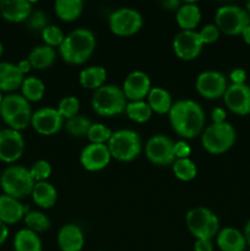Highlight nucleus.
<instances>
[{
    "instance_id": "nucleus-1",
    "label": "nucleus",
    "mask_w": 250,
    "mask_h": 251,
    "mask_svg": "<svg viewBox=\"0 0 250 251\" xmlns=\"http://www.w3.org/2000/svg\"><path fill=\"white\" fill-rule=\"evenodd\" d=\"M168 114L172 129L178 136L190 140L202 134L205 112L195 100H181L173 103Z\"/></svg>"
},
{
    "instance_id": "nucleus-2",
    "label": "nucleus",
    "mask_w": 250,
    "mask_h": 251,
    "mask_svg": "<svg viewBox=\"0 0 250 251\" xmlns=\"http://www.w3.org/2000/svg\"><path fill=\"white\" fill-rule=\"evenodd\" d=\"M96 49V37L91 29L77 28L70 32L59 47V54L70 65H82Z\"/></svg>"
},
{
    "instance_id": "nucleus-3",
    "label": "nucleus",
    "mask_w": 250,
    "mask_h": 251,
    "mask_svg": "<svg viewBox=\"0 0 250 251\" xmlns=\"http://www.w3.org/2000/svg\"><path fill=\"white\" fill-rule=\"evenodd\" d=\"M36 181L32 178L29 169L22 166L7 167L0 176V188L2 194L22 200L31 195Z\"/></svg>"
},
{
    "instance_id": "nucleus-4",
    "label": "nucleus",
    "mask_w": 250,
    "mask_h": 251,
    "mask_svg": "<svg viewBox=\"0 0 250 251\" xmlns=\"http://www.w3.org/2000/svg\"><path fill=\"white\" fill-rule=\"evenodd\" d=\"M126 97L122 87L114 85H104L95 91L91 100L93 110L100 117H114L125 112Z\"/></svg>"
},
{
    "instance_id": "nucleus-5",
    "label": "nucleus",
    "mask_w": 250,
    "mask_h": 251,
    "mask_svg": "<svg viewBox=\"0 0 250 251\" xmlns=\"http://www.w3.org/2000/svg\"><path fill=\"white\" fill-rule=\"evenodd\" d=\"M107 146L112 158L119 162L134 161L142 151V142L139 134L129 129L117 130L113 132Z\"/></svg>"
},
{
    "instance_id": "nucleus-6",
    "label": "nucleus",
    "mask_w": 250,
    "mask_h": 251,
    "mask_svg": "<svg viewBox=\"0 0 250 251\" xmlns=\"http://www.w3.org/2000/svg\"><path fill=\"white\" fill-rule=\"evenodd\" d=\"M237 132L229 123L211 124L201 134L202 147L211 154H222L229 151L235 144Z\"/></svg>"
},
{
    "instance_id": "nucleus-7",
    "label": "nucleus",
    "mask_w": 250,
    "mask_h": 251,
    "mask_svg": "<svg viewBox=\"0 0 250 251\" xmlns=\"http://www.w3.org/2000/svg\"><path fill=\"white\" fill-rule=\"evenodd\" d=\"M186 227L196 239H213L220 232V220L206 207H194L186 213Z\"/></svg>"
},
{
    "instance_id": "nucleus-8",
    "label": "nucleus",
    "mask_w": 250,
    "mask_h": 251,
    "mask_svg": "<svg viewBox=\"0 0 250 251\" xmlns=\"http://www.w3.org/2000/svg\"><path fill=\"white\" fill-rule=\"evenodd\" d=\"M215 25L225 34L238 36L250 25V17L244 7L238 5H223L216 11Z\"/></svg>"
},
{
    "instance_id": "nucleus-9",
    "label": "nucleus",
    "mask_w": 250,
    "mask_h": 251,
    "mask_svg": "<svg viewBox=\"0 0 250 251\" xmlns=\"http://www.w3.org/2000/svg\"><path fill=\"white\" fill-rule=\"evenodd\" d=\"M109 29L119 37H130L136 34L144 25L142 15L131 7H120L110 14Z\"/></svg>"
},
{
    "instance_id": "nucleus-10",
    "label": "nucleus",
    "mask_w": 250,
    "mask_h": 251,
    "mask_svg": "<svg viewBox=\"0 0 250 251\" xmlns=\"http://www.w3.org/2000/svg\"><path fill=\"white\" fill-rule=\"evenodd\" d=\"M174 141L166 135H153L145 146L147 159L156 166H169L175 161Z\"/></svg>"
},
{
    "instance_id": "nucleus-11",
    "label": "nucleus",
    "mask_w": 250,
    "mask_h": 251,
    "mask_svg": "<svg viewBox=\"0 0 250 251\" xmlns=\"http://www.w3.org/2000/svg\"><path fill=\"white\" fill-rule=\"evenodd\" d=\"M195 87L201 97L206 100H218L225 96L228 85L222 74L218 71L207 70L198 76Z\"/></svg>"
},
{
    "instance_id": "nucleus-12",
    "label": "nucleus",
    "mask_w": 250,
    "mask_h": 251,
    "mask_svg": "<svg viewBox=\"0 0 250 251\" xmlns=\"http://www.w3.org/2000/svg\"><path fill=\"white\" fill-rule=\"evenodd\" d=\"M203 48L199 32L180 31L173 39V50L179 59L191 61L198 58Z\"/></svg>"
},
{
    "instance_id": "nucleus-13",
    "label": "nucleus",
    "mask_w": 250,
    "mask_h": 251,
    "mask_svg": "<svg viewBox=\"0 0 250 251\" xmlns=\"http://www.w3.org/2000/svg\"><path fill=\"white\" fill-rule=\"evenodd\" d=\"M25 151V140L20 131L12 129L0 130V161L15 163L22 157Z\"/></svg>"
},
{
    "instance_id": "nucleus-14",
    "label": "nucleus",
    "mask_w": 250,
    "mask_h": 251,
    "mask_svg": "<svg viewBox=\"0 0 250 251\" xmlns=\"http://www.w3.org/2000/svg\"><path fill=\"white\" fill-rule=\"evenodd\" d=\"M31 125L38 134L51 136L64 126V118L59 114L56 108L44 107L32 114Z\"/></svg>"
},
{
    "instance_id": "nucleus-15",
    "label": "nucleus",
    "mask_w": 250,
    "mask_h": 251,
    "mask_svg": "<svg viewBox=\"0 0 250 251\" xmlns=\"http://www.w3.org/2000/svg\"><path fill=\"white\" fill-rule=\"evenodd\" d=\"M112 154L107 145L90 144L81 151L80 163L86 171L100 172L107 168L110 163Z\"/></svg>"
},
{
    "instance_id": "nucleus-16",
    "label": "nucleus",
    "mask_w": 250,
    "mask_h": 251,
    "mask_svg": "<svg viewBox=\"0 0 250 251\" xmlns=\"http://www.w3.org/2000/svg\"><path fill=\"white\" fill-rule=\"evenodd\" d=\"M151 80L144 71L135 70L126 76L123 83V92L129 102L145 100L151 91Z\"/></svg>"
},
{
    "instance_id": "nucleus-17",
    "label": "nucleus",
    "mask_w": 250,
    "mask_h": 251,
    "mask_svg": "<svg viewBox=\"0 0 250 251\" xmlns=\"http://www.w3.org/2000/svg\"><path fill=\"white\" fill-rule=\"evenodd\" d=\"M223 100L225 107L234 114H250V86L247 83L228 86Z\"/></svg>"
},
{
    "instance_id": "nucleus-18",
    "label": "nucleus",
    "mask_w": 250,
    "mask_h": 251,
    "mask_svg": "<svg viewBox=\"0 0 250 251\" xmlns=\"http://www.w3.org/2000/svg\"><path fill=\"white\" fill-rule=\"evenodd\" d=\"M32 2L28 0H1L0 15L2 19L12 24L26 22L32 14Z\"/></svg>"
},
{
    "instance_id": "nucleus-19",
    "label": "nucleus",
    "mask_w": 250,
    "mask_h": 251,
    "mask_svg": "<svg viewBox=\"0 0 250 251\" xmlns=\"http://www.w3.org/2000/svg\"><path fill=\"white\" fill-rule=\"evenodd\" d=\"M29 211L31 210L22 205L21 201L17 199L0 194V222L4 225L10 226L20 222Z\"/></svg>"
},
{
    "instance_id": "nucleus-20",
    "label": "nucleus",
    "mask_w": 250,
    "mask_h": 251,
    "mask_svg": "<svg viewBox=\"0 0 250 251\" xmlns=\"http://www.w3.org/2000/svg\"><path fill=\"white\" fill-rule=\"evenodd\" d=\"M56 242L61 251H81L85 245V235L78 226L68 223L59 229Z\"/></svg>"
},
{
    "instance_id": "nucleus-21",
    "label": "nucleus",
    "mask_w": 250,
    "mask_h": 251,
    "mask_svg": "<svg viewBox=\"0 0 250 251\" xmlns=\"http://www.w3.org/2000/svg\"><path fill=\"white\" fill-rule=\"evenodd\" d=\"M216 244L221 251H244L247 248L244 234L233 227L221 229L216 235Z\"/></svg>"
},
{
    "instance_id": "nucleus-22",
    "label": "nucleus",
    "mask_w": 250,
    "mask_h": 251,
    "mask_svg": "<svg viewBox=\"0 0 250 251\" xmlns=\"http://www.w3.org/2000/svg\"><path fill=\"white\" fill-rule=\"evenodd\" d=\"M25 76L19 70L16 64L0 63V91L1 92H14L21 88Z\"/></svg>"
},
{
    "instance_id": "nucleus-23",
    "label": "nucleus",
    "mask_w": 250,
    "mask_h": 251,
    "mask_svg": "<svg viewBox=\"0 0 250 251\" xmlns=\"http://www.w3.org/2000/svg\"><path fill=\"white\" fill-rule=\"evenodd\" d=\"M175 20L181 31H194L201 21V10L195 2H184L175 12Z\"/></svg>"
},
{
    "instance_id": "nucleus-24",
    "label": "nucleus",
    "mask_w": 250,
    "mask_h": 251,
    "mask_svg": "<svg viewBox=\"0 0 250 251\" xmlns=\"http://www.w3.org/2000/svg\"><path fill=\"white\" fill-rule=\"evenodd\" d=\"M31 195L34 203L46 210L53 207L58 200V191L54 188L53 184L48 181H39L34 184Z\"/></svg>"
},
{
    "instance_id": "nucleus-25",
    "label": "nucleus",
    "mask_w": 250,
    "mask_h": 251,
    "mask_svg": "<svg viewBox=\"0 0 250 251\" xmlns=\"http://www.w3.org/2000/svg\"><path fill=\"white\" fill-rule=\"evenodd\" d=\"M28 108H31V105L24 96L17 95V93H10V95L2 97L1 103H0V117L4 120V123H6L10 118L22 110L28 109Z\"/></svg>"
},
{
    "instance_id": "nucleus-26",
    "label": "nucleus",
    "mask_w": 250,
    "mask_h": 251,
    "mask_svg": "<svg viewBox=\"0 0 250 251\" xmlns=\"http://www.w3.org/2000/svg\"><path fill=\"white\" fill-rule=\"evenodd\" d=\"M107 80V70L103 66H88V68L81 70L78 75V81L83 88L87 90H98L105 85Z\"/></svg>"
},
{
    "instance_id": "nucleus-27",
    "label": "nucleus",
    "mask_w": 250,
    "mask_h": 251,
    "mask_svg": "<svg viewBox=\"0 0 250 251\" xmlns=\"http://www.w3.org/2000/svg\"><path fill=\"white\" fill-rule=\"evenodd\" d=\"M147 104L157 114H167L173 105L172 96L166 88L152 87L147 96Z\"/></svg>"
},
{
    "instance_id": "nucleus-28",
    "label": "nucleus",
    "mask_w": 250,
    "mask_h": 251,
    "mask_svg": "<svg viewBox=\"0 0 250 251\" xmlns=\"http://www.w3.org/2000/svg\"><path fill=\"white\" fill-rule=\"evenodd\" d=\"M56 53L55 49L51 48V47L46 46V44H42V46L34 47L28 54V61L31 64V66L37 70H44V69H48L49 66H51L55 61Z\"/></svg>"
},
{
    "instance_id": "nucleus-29",
    "label": "nucleus",
    "mask_w": 250,
    "mask_h": 251,
    "mask_svg": "<svg viewBox=\"0 0 250 251\" xmlns=\"http://www.w3.org/2000/svg\"><path fill=\"white\" fill-rule=\"evenodd\" d=\"M82 10L83 1L81 0H56L54 2V11L61 21H75L82 14Z\"/></svg>"
},
{
    "instance_id": "nucleus-30",
    "label": "nucleus",
    "mask_w": 250,
    "mask_h": 251,
    "mask_svg": "<svg viewBox=\"0 0 250 251\" xmlns=\"http://www.w3.org/2000/svg\"><path fill=\"white\" fill-rule=\"evenodd\" d=\"M42 240L37 233L24 228L15 234L14 250L15 251H42Z\"/></svg>"
},
{
    "instance_id": "nucleus-31",
    "label": "nucleus",
    "mask_w": 250,
    "mask_h": 251,
    "mask_svg": "<svg viewBox=\"0 0 250 251\" xmlns=\"http://www.w3.org/2000/svg\"><path fill=\"white\" fill-rule=\"evenodd\" d=\"M21 92L28 102H38L44 97L46 85L39 78L34 77V76H28V77L24 78V82L21 85Z\"/></svg>"
},
{
    "instance_id": "nucleus-32",
    "label": "nucleus",
    "mask_w": 250,
    "mask_h": 251,
    "mask_svg": "<svg viewBox=\"0 0 250 251\" xmlns=\"http://www.w3.org/2000/svg\"><path fill=\"white\" fill-rule=\"evenodd\" d=\"M125 113H126L129 119H131L135 123H139V124H144V123L149 122L151 119L152 114H153L150 105L145 100L127 102L126 107H125Z\"/></svg>"
},
{
    "instance_id": "nucleus-33",
    "label": "nucleus",
    "mask_w": 250,
    "mask_h": 251,
    "mask_svg": "<svg viewBox=\"0 0 250 251\" xmlns=\"http://www.w3.org/2000/svg\"><path fill=\"white\" fill-rule=\"evenodd\" d=\"M172 169L175 178L181 181L194 180L198 176V167L190 158L175 159L172 164Z\"/></svg>"
},
{
    "instance_id": "nucleus-34",
    "label": "nucleus",
    "mask_w": 250,
    "mask_h": 251,
    "mask_svg": "<svg viewBox=\"0 0 250 251\" xmlns=\"http://www.w3.org/2000/svg\"><path fill=\"white\" fill-rule=\"evenodd\" d=\"M25 225L27 226V229L32 230L34 233H43L50 228V220L48 216L39 211H29L24 217Z\"/></svg>"
},
{
    "instance_id": "nucleus-35",
    "label": "nucleus",
    "mask_w": 250,
    "mask_h": 251,
    "mask_svg": "<svg viewBox=\"0 0 250 251\" xmlns=\"http://www.w3.org/2000/svg\"><path fill=\"white\" fill-rule=\"evenodd\" d=\"M92 125L91 120L85 115H75L66 120L65 127L66 131L74 137H83L87 136V132L90 130V126Z\"/></svg>"
},
{
    "instance_id": "nucleus-36",
    "label": "nucleus",
    "mask_w": 250,
    "mask_h": 251,
    "mask_svg": "<svg viewBox=\"0 0 250 251\" xmlns=\"http://www.w3.org/2000/svg\"><path fill=\"white\" fill-rule=\"evenodd\" d=\"M112 134L113 131L107 125L102 124V123H92L86 137L88 139L90 144L107 145L112 137Z\"/></svg>"
},
{
    "instance_id": "nucleus-37",
    "label": "nucleus",
    "mask_w": 250,
    "mask_h": 251,
    "mask_svg": "<svg viewBox=\"0 0 250 251\" xmlns=\"http://www.w3.org/2000/svg\"><path fill=\"white\" fill-rule=\"evenodd\" d=\"M56 109H58L59 114L64 119L68 120L78 114V110H80V100L75 96H66V97L61 98Z\"/></svg>"
},
{
    "instance_id": "nucleus-38",
    "label": "nucleus",
    "mask_w": 250,
    "mask_h": 251,
    "mask_svg": "<svg viewBox=\"0 0 250 251\" xmlns=\"http://www.w3.org/2000/svg\"><path fill=\"white\" fill-rule=\"evenodd\" d=\"M42 39H43L44 44L48 47L55 49V47H60L61 43L65 39V34L64 32L59 28L55 25H48L43 31L41 32Z\"/></svg>"
},
{
    "instance_id": "nucleus-39",
    "label": "nucleus",
    "mask_w": 250,
    "mask_h": 251,
    "mask_svg": "<svg viewBox=\"0 0 250 251\" xmlns=\"http://www.w3.org/2000/svg\"><path fill=\"white\" fill-rule=\"evenodd\" d=\"M32 114H33V113H32L31 108H28V109L22 110V112L17 113V114L14 115L12 118H10L5 124L9 126V129L16 130V131L21 132L22 130L28 127V125H31Z\"/></svg>"
},
{
    "instance_id": "nucleus-40",
    "label": "nucleus",
    "mask_w": 250,
    "mask_h": 251,
    "mask_svg": "<svg viewBox=\"0 0 250 251\" xmlns=\"http://www.w3.org/2000/svg\"><path fill=\"white\" fill-rule=\"evenodd\" d=\"M29 173H31L32 178L36 183L47 181L49 176H51V166L49 162L44 161V159H39V161H36L32 164V167L29 168Z\"/></svg>"
},
{
    "instance_id": "nucleus-41",
    "label": "nucleus",
    "mask_w": 250,
    "mask_h": 251,
    "mask_svg": "<svg viewBox=\"0 0 250 251\" xmlns=\"http://www.w3.org/2000/svg\"><path fill=\"white\" fill-rule=\"evenodd\" d=\"M199 36H200L201 41H202L203 46L205 44H212L218 41L221 36V31L215 24L205 25L199 31Z\"/></svg>"
},
{
    "instance_id": "nucleus-42",
    "label": "nucleus",
    "mask_w": 250,
    "mask_h": 251,
    "mask_svg": "<svg viewBox=\"0 0 250 251\" xmlns=\"http://www.w3.org/2000/svg\"><path fill=\"white\" fill-rule=\"evenodd\" d=\"M27 26L31 29H39V31H43L47 26H48V17L44 14L43 11H32V14L29 15V17L26 21Z\"/></svg>"
},
{
    "instance_id": "nucleus-43",
    "label": "nucleus",
    "mask_w": 250,
    "mask_h": 251,
    "mask_svg": "<svg viewBox=\"0 0 250 251\" xmlns=\"http://www.w3.org/2000/svg\"><path fill=\"white\" fill-rule=\"evenodd\" d=\"M174 157L175 159H183V158H189V156L191 154V147L184 140L180 141L174 142Z\"/></svg>"
},
{
    "instance_id": "nucleus-44",
    "label": "nucleus",
    "mask_w": 250,
    "mask_h": 251,
    "mask_svg": "<svg viewBox=\"0 0 250 251\" xmlns=\"http://www.w3.org/2000/svg\"><path fill=\"white\" fill-rule=\"evenodd\" d=\"M229 78L232 81V85H244L247 81V71L240 68L234 69L229 74Z\"/></svg>"
},
{
    "instance_id": "nucleus-45",
    "label": "nucleus",
    "mask_w": 250,
    "mask_h": 251,
    "mask_svg": "<svg viewBox=\"0 0 250 251\" xmlns=\"http://www.w3.org/2000/svg\"><path fill=\"white\" fill-rule=\"evenodd\" d=\"M212 239H196L194 244V251H213Z\"/></svg>"
},
{
    "instance_id": "nucleus-46",
    "label": "nucleus",
    "mask_w": 250,
    "mask_h": 251,
    "mask_svg": "<svg viewBox=\"0 0 250 251\" xmlns=\"http://www.w3.org/2000/svg\"><path fill=\"white\" fill-rule=\"evenodd\" d=\"M225 118H227V113L223 108L217 107L211 112V119H212V124H222L225 123Z\"/></svg>"
},
{
    "instance_id": "nucleus-47",
    "label": "nucleus",
    "mask_w": 250,
    "mask_h": 251,
    "mask_svg": "<svg viewBox=\"0 0 250 251\" xmlns=\"http://www.w3.org/2000/svg\"><path fill=\"white\" fill-rule=\"evenodd\" d=\"M180 5L181 2L179 0H164V1H162V6L166 10H168V11L176 12V10L180 7Z\"/></svg>"
},
{
    "instance_id": "nucleus-48",
    "label": "nucleus",
    "mask_w": 250,
    "mask_h": 251,
    "mask_svg": "<svg viewBox=\"0 0 250 251\" xmlns=\"http://www.w3.org/2000/svg\"><path fill=\"white\" fill-rule=\"evenodd\" d=\"M17 65V68H19V70L21 71V74L22 75H26V74H28L29 71H31V69H32V66H31V64H29V61H28V59H24V60H20L19 63L16 64Z\"/></svg>"
},
{
    "instance_id": "nucleus-49",
    "label": "nucleus",
    "mask_w": 250,
    "mask_h": 251,
    "mask_svg": "<svg viewBox=\"0 0 250 251\" xmlns=\"http://www.w3.org/2000/svg\"><path fill=\"white\" fill-rule=\"evenodd\" d=\"M7 238H9V228L6 225L0 222V247L6 242Z\"/></svg>"
},
{
    "instance_id": "nucleus-50",
    "label": "nucleus",
    "mask_w": 250,
    "mask_h": 251,
    "mask_svg": "<svg viewBox=\"0 0 250 251\" xmlns=\"http://www.w3.org/2000/svg\"><path fill=\"white\" fill-rule=\"evenodd\" d=\"M245 238V242H247L248 247H250V220L245 223V227H244V232H243Z\"/></svg>"
},
{
    "instance_id": "nucleus-51",
    "label": "nucleus",
    "mask_w": 250,
    "mask_h": 251,
    "mask_svg": "<svg viewBox=\"0 0 250 251\" xmlns=\"http://www.w3.org/2000/svg\"><path fill=\"white\" fill-rule=\"evenodd\" d=\"M242 37H243V39H244L245 43L249 44V46H250V25H249V26L245 27L244 31L242 32Z\"/></svg>"
},
{
    "instance_id": "nucleus-52",
    "label": "nucleus",
    "mask_w": 250,
    "mask_h": 251,
    "mask_svg": "<svg viewBox=\"0 0 250 251\" xmlns=\"http://www.w3.org/2000/svg\"><path fill=\"white\" fill-rule=\"evenodd\" d=\"M245 10H247L248 15H249V17H250V1H248L247 5H245Z\"/></svg>"
},
{
    "instance_id": "nucleus-53",
    "label": "nucleus",
    "mask_w": 250,
    "mask_h": 251,
    "mask_svg": "<svg viewBox=\"0 0 250 251\" xmlns=\"http://www.w3.org/2000/svg\"><path fill=\"white\" fill-rule=\"evenodd\" d=\"M2 53H4V46H2V43L0 42V58H1Z\"/></svg>"
},
{
    "instance_id": "nucleus-54",
    "label": "nucleus",
    "mask_w": 250,
    "mask_h": 251,
    "mask_svg": "<svg viewBox=\"0 0 250 251\" xmlns=\"http://www.w3.org/2000/svg\"><path fill=\"white\" fill-rule=\"evenodd\" d=\"M2 97H4V96H2V92H1V91H0V103H1Z\"/></svg>"
},
{
    "instance_id": "nucleus-55",
    "label": "nucleus",
    "mask_w": 250,
    "mask_h": 251,
    "mask_svg": "<svg viewBox=\"0 0 250 251\" xmlns=\"http://www.w3.org/2000/svg\"></svg>"
}]
</instances>
